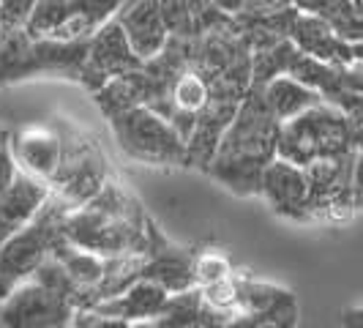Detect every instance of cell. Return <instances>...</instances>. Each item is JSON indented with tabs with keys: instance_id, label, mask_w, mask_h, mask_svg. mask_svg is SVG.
Returning a JSON list of instances; mask_svg holds the SVG:
<instances>
[{
	"instance_id": "cell-5",
	"label": "cell",
	"mask_w": 363,
	"mask_h": 328,
	"mask_svg": "<svg viewBox=\"0 0 363 328\" xmlns=\"http://www.w3.org/2000/svg\"><path fill=\"white\" fill-rule=\"evenodd\" d=\"M352 153L355 151L350 143L345 115L328 102L279 126L276 159H284L295 167L306 170L317 162L345 159Z\"/></svg>"
},
{
	"instance_id": "cell-2",
	"label": "cell",
	"mask_w": 363,
	"mask_h": 328,
	"mask_svg": "<svg viewBox=\"0 0 363 328\" xmlns=\"http://www.w3.org/2000/svg\"><path fill=\"white\" fill-rule=\"evenodd\" d=\"M276 137L279 121L271 115L262 88H255L218 143L213 153V175L240 195L259 192L262 170L276 156Z\"/></svg>"
},
{
	"instance_id": "cell-6",
	"label": "cell",
	"mask_w": 363,
	"mask_h": 328,
	"mask_svg": "<svg viewBox=\"0 0 363 328\" xmlns=\"http://www.w3.org/2000/svg\"><path fill=\"white\" fill-rule=\"evenodd\" d=\"M112 129L121 148L131 159L145 164H183L189 146L175 124L162 118L156 109L134 107L112 118Z\"/></svg>"
},
{
	"instance_id": "cell-27",
	"label": "cell",
	"mask_w": 363,
	"mask_h": 328,
	"mask_svg": "<svg viewBox=\"0 0 363 328\" xmlns=\"http://www.w3.org/2000/svg\"><path fill=\"white\" fill-rule=\"evenodd\" d=\"M352 208H363V151L355 153L352 167Z\"/></svg>"
},
{
	"instance_id": "cell-26",
	"label": "cell",
	"mask_w": 363,
	"mask_h": 328,
	"mask_svg": "<svg viewBox=\"0 0 363 328\" xmlns=\"http://www.w3.org/2000/svg\"><path fill=\"white\" fill-rule=\"evenodd\" d=\"M69 328H128V323L115 320V317H99L93 312H82L74 317V323Z\"/></svg>"
},
{
	"instance_id": "cell-7",
	"label": "cell",
	"mask_w": 363,
	"mask_h": 328,
	"mask_svg": "<svg viewBox=\"0 0 363 328\" xmlns=\"http://www.w3.org/2000/svg\"><path fill=\"white\" fill-rule=\"evenodd\" d=\"M52 183L57 186V197H63L69 205H88L107 186L104 162L82 134L60 140V167Z\"/></svg>"
},
{
	"instance_id": "cell-9",
	"label": "cell",
	"mask_w": 363,
	"mask_h": 328,
	"mask_svg": "<svg viewBox=\"0 0 363 328\" xmlns=\"http://www.w3.org/2000/svg\"><path fill=\"white\" fill-rule=\"evenodd\" d=\"M352 167L355 153L306 167L311 219H345L352 208Z\"/></svg>"
},
{
	"instance_id": "cell-18",
	"label": "cell",
	"mask_w": 363,
	"mask_h": 328,
	"mask_svg": "<svg viewBox=\"0 0 363 328\" xmlns=\"http://www.w3.org/2000/svg\"><path fill=\"white\" fill-rule=\"evenodd\" d=\"M303 14H314L330 25V31L345 44L355 47L363 41V3L350 0H303L295 6Z\"/></svg>"
},
{
	"instance_id": "cell-4",
	"label": "cell",
	"mask_w": 363,
	"mask_h": 328,
	"mask_svg": "<svg viewBox=\"0 0 363 328\" xmlns=\"http://www.w3.org/2000/svg\"><path fill=\"white\" fill-rule=\"evenodd\" d=\"M72 211L74 205L63 197H50L41 214L0 249V301L28 282L66 244L63 224Z\"/></svg>"
},
{
	"instance_id": "cell-25",
	"label": "cell",
	"mask_w": 363,
	"mask_h": 328,
	"mask_svg": "<svg viewBox=\"0 0 363 328\" xmlns=\"http://www.w3.org/2000/svg\"><path fill=\"white\" fill-rule=\"evenodd\" d=\"M33 6L36 3H0V22L11 31H17L19 22L28 25V19L33 14Z\"/></svg>"
},
{
	"instance_id": "cell-10",
	"label": "cell",
	"mask_w": 363,
	"mask_h": 328,
	"mask_svg": "<svg viewBox=\"0 0 363 328\" xmlns=\"http://www.w3.org/2000/svg\"><path fill=\"white\" fill-rule=\"evenodd\" d=\"M259 192L268 197L276 214L287 219H311L309 217V183H306V170L284 162V159H273L262 170V181Z\"/></svg>"
},
{
	"instance_id": "cell-11",
	"label": "cell",
	"mask_w": 363,
	"mask_h": 328,
	"mask_svg": "<svg viewBox=\"0 0 363 328\" xmlns=\"http://www.w3.org/2000/svg\"><path fill=\"white\" fill-rule=\"evenodd\" d=\"M298 11V9H295ZM290 38L292 47L306 58H314L325 66H333V69H350L355 63L352 58V47L345 44L342 38L330 31V25L323 22L314 14H303L298 11L295 19L290 25Z\"/></svg>"
},
{
	"instance_id": "cell-14",
	"label": "cell",
	"mask_w": 363,
	"mask_h": 328,
	"mask_svg": "<svg viewBox=\"0 0 363 328\" xmlns=\"http://www.w3.org/2000/svg\"><path fill=\"white\" fill-rule=\"evenodd\" d=\"M167 301H169V293L162 290L153 282H147V279H140L121 295H115V298H109V301L88 312L99 315V317H115V320H123L131 326L140 320H156L167 307Z\"/></svg>"
},
{
	"instance_id": "cell-1",
	"label": "cell",
	"mask_w": 363,
	"mask_h": 328,
	"mask_svg": "<svg viewBox=\"0 0 363 328\" xmlns=\"http://www.w3.org/2000/svg\"><path fill=\"white\" fill-rule=\"evenodd\" d=\"M150 233L153 230L145 227L134 200L112 183L101 189L96 200L72 211L63 224L66 244L101 260L145 257L147 252H153Z\"/></svg>"
},
{
	"instance_id": "cell-13",
	"label": "cell",
	"mask_w": 363,
	"mask_h": 328,
	"mask_svg": "<svg viewBox=\"0 0 363 328\" xmlns=\"http://www.w3.org/2000/svg\"><path fill=\"white\" fill-rule=\"evenodd\" d=\"M118 22L126 33L128 44L134 55L145 63L153 60L167 44V25L162 17V6L159 3H134L118 11Z\"/></svg>"
},
{
	"instance_id": "cell-3",
	"label": "cell",
	"mask_w": 363,
	"mask_h": 328,
	"mask_svg": "<svg viewBox=\"0 0 363 328\" xmlns=\"http://www.w3.org/2000/svg\"><path fill=\"white\" fill-rule=\"evenodd\" d=\"M79 301V288L52 257L0 301V328H69Z\"/></svg>"
},
{
	"instance_id": "cell-30",
	"label": "cell",
	"mask_w": 363,
	"mask_h": 328,
	"mask_svg": "<svg viewBox=\"0 0 363 328\" xmlns=\"http://www.w3.org/2000/svg\"><path fill=\"white\" fill-rule=\"evenodd\" d=\"M128 328H159L156 320H140V323H131Z\"/></svg>"
},
{
	"instance_id": "cell-17",
	"label": "cell",
	"mask_w": 363,
	"mask_h": 328,
	"mask_svg": "<svg viewBox=\"0 0 363 328\" xmlns=\"http://www.w3.org/2000/svg\"><path fill=\"white\" fill-rule=\"evenodd\" d=\"M262 93H265L268 109H271L273 118L279 121V126H281V124H290V121H295L298 115H303V112H309V109L325 104V99H323L320 93L309 91L306 85H301L298 80H292L287 74L271 80V82L262 88Z\"/></svg>"
},
{
	"instance_id": "cell-16",
	"label": "cell",
	"mask_w": 363,
	"mask_h": 328,
	"mask_svg": "<svg viewBox=\"0 0 363 328\" xmlns=\"http://www.w3.org/2000/svg\"><path fill=\"white\" fill-rule=\"evenodd\" d=\"M11 151L30 178L36 181H52L60 167V137L50 131H25L11 140Z\"/></svg>"
},
{
	"instance_id": "cell-23",
	"label": "cell",
	"mask_w": 363,
	"mask_h": 328,
	"mask_svg": "<svg viewBox=\"0 0 363 328\" xmlns=\"http://www.w3.org/2000/svg\"><path fill=\"white\" fill-rule=\"evenodd\" d=\"M227 276H230V266L216 255L200 257V260L194 263V282H202L205 288H208V285H216V282L227 279Z\"/></svg>"
},
{
	"instance_id": "cell-12",
	"label": "cell",
	"mask_w": 363,
	"mask_h": 328,
	"mask_svg": "<svg viewBox=\"0 0 363 328\" xmlns=\"http://www.w3.org/2000/svg\"><path fill=\"white\" fill-rule=\"evenodd\" d=\"M47 200L50 189L28 173H19L14 183L0 192V249L41 214Z\"/></svg>"
},
{
	"instance_id": "cell-29",
	"label": "cell",
	"mask_w": 363,
	"mask_h": 328,
	"mask_svg": "<svg viewBox=\"0 0 363 328\" xmlns=\"http://www.w3.org/2000/svg\"><path fill=\"white\" fill-rule=\"evenodd\" d=\"M342 326H345V328H363V304H361V307H352V310L345 312Z\"/></svg>"
},
{
	"instance_id": "cell-15",
	"label": "cell",
	"mask_w": 363,
	"mask_h": 328,
	"mask_svg": "<svg viewBox=\"0 0 363 328\" xmlns=\"http://www.w3.org/2000/svg\"><path fill=\"white\" fill-rule=\"evenodd\" d=\"M88 60L104 77H126L143 66V60L134 55L118 19H109L104 28L96 31L91 50H88Z\"/></svg>"
},
{
	"instance_id": "cell-19",
	"label": "cell",
	"mask_w": 363,
	"mask_h": 328,
	"mask_svg": "<svg viewBox=\"0 0 363 328\" xmlns=\"http://www.w3.org/2000/svg\"><path fill=\"white\" fill-rule=\"evenodd\" d=\"M143 279L159 285L169 295H178V293L191 290V285H194V266H191V260L183 255V252H175L169 246L164 255L145 260Z\"/></svg>"
},
{
	"instance_id": "cell-21",
	"label": "cell",
	"mask_w": 363,
	"mask_h": 328,
	"mask_svg": "<svg viewBox=\"0 0 363 328\" xmlns=\"http://www.w3.org/2000/svg\"><path fill=\"white\" fill-rule=\"evenodd\" d=\"M208 99H211V93H208V85L200 74H183L172 85V102L178 109L175 118H189V115L202 112Z\"/></svg>"
},
{
	"instance_id": "cell-8",
	"label": "cell",
	"mask_w": 363,
	"mask_h": 328,
	"mask_svg": "<svg viewBox=\"0 0 363 328\" xmlns=\"http://www.w3.org/2000/svg\"><path fill=\"white\" fill-rule=\"evenodd\" d=\"M118 11V3H36L25 31L33 38L77 41L99 31Z\"/></svg>"
},
{
	"instance_id": "cell-24",
	"label": "cell",
	"mask_w": 363,
	"mask_h": 328,
	"mask_svg": "<svg viewBox=\"0 0 363 328\" xmlns=\"http://www.w3.org/2000/svg\"><path fill=\"white\" fill-rule=\"evenodd\" d=\"M17 175L19 170L17 159H14V151H11V140L6 137V131H0V192H6Z\"/></svg>"
},
{
	"instance_id": "cell-28",
	"label": "cell",
	"mask_w": 363,
	"mask_h": 328,
	"mask_svg": "<svg viewBox=\"0 0 363 328\" xmlns=\"http://www.w3.org/2000/svg\"><path fill=\"white\" fill-rule=\"evenodd\" d=\"M345 91L363 96V63H352L350 69H345Z\"/></svg>"
},
{
	"instance_id": "cell-20",
	"label": "cell",
	"mask_w": 363,
	"mask_h": 328,
	"mask_svg": "<svg viewBox=\"0 0 363 328\" xmlns=\"http://www.w3.org/2000/svg\"><path fill=\"white\" fill-rule=\"evenodd\" d=\"M287 77L298 80L301 85H306L309 91L320 93L325 102H333L339 93H345V69H333L325 66L314 58H306L298 50L292 53L290 66H287Z\"/></svg>"
},
{
	"instance_id": "cell-31",
	"label": "cell",
	"mask_w": 363,
	"mask_h": 328,
	"mask_svg": "<svg viewBox=\"0 0 363 328\" xmlns=\"http://www.w3.org/2000/svg\"><path fill=\"white\" fill-rule=\"evenodd\" d=\"M352 58H355V63H363V41L352 47Z\"/></svg>"
},
{
	"instance_id": "cell-22",
	"label": "cell",
	"mask_w": 363,
	"mask_h": 328,
	"mask_svg": "<svg viewBox=\"0 0 363 328\" xmlns=\"http://www.w3.org/2000/svg\"><path fill=\"white\" fill-rule=\"evenodd\" d=\"M345 115L347 121V131H350V143H352V151L361 153L363 151V96H355V93H339L333 102H328Z\"/></svg>"
}]
</instances>
